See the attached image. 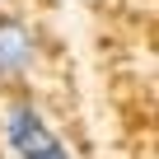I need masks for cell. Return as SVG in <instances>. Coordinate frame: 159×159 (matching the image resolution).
Here are the masks:
<instances>
[{"instance_id":"6da1fadb","label":"cell","mask_w":159,"mask_h":159,"mask_svg":"<svg viewBox=\"0 0 159 159\" xmlns=\"http://www.w3.org/2000/svg\"><path fill=\"white\" fill-rule=\"evenodd\" d=\"M5 145L14 150V159H70L66 145L56 140V131L42 122V112L33 103H10V112H5Z\"/></svg>"},{"instance_id":"7a4b0ae2","label":"cell","mask_w":159,"mask_h":159,"mask_svg":"<svg viewBox=\"0 0 159 159\" xmlns=\"http://www.w3.org/2000/svg\"><path fill=\"white\" fill-rule=\"evenodd\" d=\"M38 56V42L24 19H0V75H24Z\"/></svg>"}]
</instances>
